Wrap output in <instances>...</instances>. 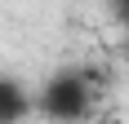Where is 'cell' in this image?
Here are the masks:
<instances>
[{"instance_id": "1", "label": "cell", "mask_w": 129, "mask_h": 124, "mask_svg": "<svg viewBox=\"0 0 129 124\" xmlns=\"http://www.w3.org/2000/svg\"><path fill=\"white\" fill-rule=\"evenodd\" d=\"M45 111L53 115V120H80V115L89 111V84L80 80V75H58V80H49V89H45Z\"/></svg>"}, {"instance_id": "2", "label": "cell", "mask_w": 129, "mask_h": 124, "mask_svg": "<svg viewBox=\"0 0 129 124\" xmlns=\"http://www.w3.org/2000/svg\"><path fill=\"white\" fill-rule=\"evenodd\" d=\"M27 111V93L13 80H0V124H13V120H22Z\"/></svg>"}]
</instances>
